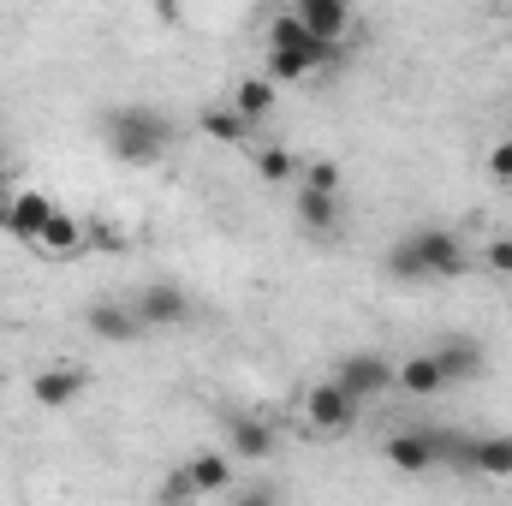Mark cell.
Here are the masks:
<instances>
[{"mask_svg": "<svg viewBox=\"0 0 512 506\" xmlns=\"http://www.w3.org/2000/svg\"><path fill=\"white\" fill-rule=\"evenodd\" d=\"M382 268L393 280H405V286H417V280H465L471 274V251L447 227H417V233L387 245Z\"/></svg>", "mask_w": 512, "mask_h": 506, "instance_id": "1", "label": "cell"}, {"mask_svg": "<svg viewBox=\"0 0 512 506\" xmlns=\"http://www.w3.org/2000/svg\"><path fill=\"white\" fill-rule=\"evenodd\" d=\"M173 120L161 114V108H149V102H126V108H114V114H102V143H108V155L114 161H126V167H155L167 149H173Z\"/></svg>", "mask_w": 512, "mask_h": 506, "instance_id": "2", "label": "cell"}, {"mask_svg": "<svg viewBox=\"0 0 512 506\" xmlns=\"http://www.w3.org/2000/svg\"><path fill=\"white\" fill-rule=\"evenodd\" d=\"M358 411H364V399H352L340 381L328 376V381H316L310 393H304V423L316 429V435H352V423H358Z\"/></svg>", "mask_w": 512, "mask_h": 506, "instance_id": "3", "label": "cell"}, {"mask_svg": "<svg viewBox=\"0 0 512 506\" xmlns=\"http://www.w3.org/2000/svg\"><path fill=\"white\" fill-rule=\"evenodd\" d=\"M54 209H60V203H54L48 191H36V185H18V191H6V197H0V233H6V239H24V245H36Z\"/></svg>", "mask_w": 512, "mask_h": 506, "instance_id": "4", "label": "cell"}, {"mask_svg": "<svg viewBox=\"0 0 512 506\" xmlns=\"http://www.w3.org/2000/svg\"><path fill=\"white\" fill-rule=\"evenodd\" d=\"M334 381H340L352 399H382V393H393V381H399V364L382 358V352H346V358L334 364Z\"/></svg>", "mask_w": 512, "mask_h": 506, "instance_id": "5", "label": "cell"}, {"mask_svg": "<svg viewBox=\"0 0 512 506\" xmlns=\"http://www.w3.org/2000/svg\"><path fill=\"white\" fill-rule=\"evenodd\" d=\"M131 310L143 328H179V322H191V292L173 280H149V286H137Z\"/></svg>", "mask_w": 512, "mask_h": 506, "instance_id": "6", "label": "cell"}, {"mask_svg": "<svg viewBox=\"0 0 512 506\" xmlns=\"http://www.w3.org/2000/svg\"><path fill=\"white\" fill-rule=\"evenodd\" d=\"M292 18H298L310 36L346 48V36H352V24H358V6H352V0H292Z\"/></svg>", "mask_w": 512, "mask_h": 506, "instance_id": "7", "label": "cell"}, {"mask_svg": "<svg viewBox=\"0 0 512 506\" xmlns=\"http://www.w3.org/2000/svg\"><path fill=\"white\" fill-rule=\"evenodd\" d=\"M84 328H90L102 346H131L137 334H149V328L137 322V310H131V304H120V298H96V304L84 310Z\"/></svg>", "mask_w": 512, "mask_h": 506, "instance_id": "8", "label": "cell"}, {"mask_svg": "<svg viewBox=\"0 0 512 506\" xmlns=\"http://www.w3.org/2000/svg\"><path fill=\"white\" fill-rule=\"evenodd\" d=\"M268 48H298V54H310V60H322V66H340V42H322V36H310V30L292 18V6L268 18Z\"/></svg>", "mask_w": 512, "mask_h": 506, "instance_id": "9", "label": "cell"}, {"mask_svg": "<svg viewBox=\"0 0 512 506\" xmlns=\"http://www.w3.org/2000/svg\"><path fill=\"white\" fill-rule=\"evenodd\" d=\"M298 227L304 233H316V239H328V233H340V221H346V203H340V191H316V185H298Z\"/></svg>", "mask_w": 512, "mask_h": 506, "instance_id": "10", "label": "cell"}, {"mask_svg": "<svg viewBox=\"0 0 512 506\" xmlns=\"http://www.w3.org/2000/svg\"><path fill=\"white\" fill-rule=\"evenodd\" d=\"M435 352V364H441V376H447V387H459V381H477L483 376V346L471 340V334H447L441 346H429Z\"/></svg>", "mask_w": 512, "mask_h": 506, "instance_id": "11", "label": "cell"}, {"mask_svg": "<svg viewBox=\"0 0 512 506\" xmlns=\"http://www.w3.org/2000/svg\"><path fill=\"white\" fill-rule=\"evenodd\" d=\"M30 399H36L42 411H72V405L84 399V376H78V370H66V364L36 370V381H30Z\"/></svg>", "mask_w": 512, "mask_h": 506, "instance_id": "12", "label": "cell"}, {"mask_svg": "<svg viewBox=\"0 0 512 506\" xmlns=\"http://www.w3.org/2000/svg\"><path fill=\"white\" fill-rule=\"evenodd\" d=\"M227 447L233 459H274V429L251 411H227Z\"/></svg>", "mask_w": 512, "mask_h": 506, "instance_id": "13", "label": "cell"}, {"mask_svg": "<svg viewBox=\"0 0 512 506\" xmlns=\"http://www.w3.org/2000/svg\"><path fill=\"white\" fill-rule=\"evenodd\" d=\"M84 245H90V221L66 215V209H54L48 227H42V239H36V251H48V256H84Z\"/></svg>", "mask_w": 512, "mask_h": 506, "instance_id": "14", "label": "cell"}, {"mask_svg": "<svg viewBox=\"0 0 512 506\" xmlns=\"http://www.w3.org/2000/svg\"><path fill=\"white\" fill-rule=\"evenodd\" d=\"M393 387L411 393V399H435V393H447V376H441L435 352H411V358H399V381Z\"/></svg>", "mask_w": 512, "mask_h": 506, "instance_id": "15", "label": "cell"}, {"mask_svg": "<svg viewBox=\"0 0 512 506\" xmlns=\"http://www.w3.org/2000/svg\"><path fill=\"white\" fill-rule=\"evenodd\" d=\"M382 459L393 471H405V477H423V471L435 465V441H429V429H423V435H393L382 447Z\"/></svg>", "mask_w": 512, "mask_h": 506, "instance_id": "16", "label": "cell"}, {"mask_svg": "<svg viewBox=\"0 0 512 506\" xmlns=\"http://www.w3.org/2000/svg\"><path fill=\"white\" fill-rule=\"evenodd\" d=\"M185 477H191L197 501H203V495H227V489H233V459H221V453H191V459H185Z\"/></svg>", "mask_w": 512, "mask_h": 506, "instance_id": "17", "label": "cell"}, {"mask_svg": "<svg viewBox=\"0 0 512 506\" xmlns=\"http://www.w3.org/2000/svg\"><path fill=\"white\" fill-rule=\"evenodd\" d=\"M471 477H512V435H477L471 441Z\"/></svg>", "mask_w": 512, "mask_h": 506, "instance_id": "18", "label": "cell"}, {"mask_svg": "<svg viewBox=\"0 0 512 506\" xmlns=\"http://www.w3.org/2000/svg\"><path fill=\"white\" fill-rule=\"evenodd\" d=\"M274 90H280V84H274L268 72H251V78H239V90H233V108H239V114L256 126V120H268V114H274Z\"/></svg>", "mask_w": 512, "mask_h": 506, "instance_id": "19", "label": "cell"}, {"mask_svg": "<svg viewBox=\"0 0 512 506\" xmlns=\"http://www.w3.org/2000/svg\"><path fill=\"white\" fill-rule=\"evenodd\" d=\"M262 72H268L274 84H304V78H316V72H328V66H322V60H310V54H298V48H268Z\"/></svg>", "mask_w": 512, "mask_h": 506, "instance_id": "20", "label": "cell"}, {"mask_svg": "<svg viewBox=\"0 0 512 506\" xmlns=\"http://www.w3.org/2000/svg\"><path fill=\"white\" fill-rule=\"evenodd\" d=\"M197 126L209 131L215 143H245V137H251V120H245L239 108H203V120H197Z\"/></svg>", "mask_w": 512, "mask_h": 506, "instance_id": "21", "label": "cell"}, {"mask_svg": "<svg viewBox=\"0 0 512 506\" xmlns=\"http://www.w3.org/2000/svg\"><path fill=\"white\" fill-rule=\"evenodd\" d=\"M256 179H262V185H286V179H298L292 149H256Z\"/></svg>", "mask_w": 512, "mask_h": 506, "instance_id": "22", "label": "cell"}, {"mask_svg": "<svg viewBox=\"0 0 512 506\" xmlns=\"http://www.w3.org/2000/svg\"><path fill=\"white\" fill-rule=\"evenodd\" d=\"M298 185H316V191H340L346 179H340V167H334V161H310V167H298Z\"/></svg>", "mask_w": 512, "mask_h": 506, "instance_id": "23", "label": "cell"}, {"mask_svg": "<svg viewBox=\"0 0 512 506\" xmlns=\"http://www.w3.org/2000/svg\"><path fill=\"white\" fill-rule=\"evenodd\" d=\"M483 268H489V274H507V280H512V239H489Z\"/></svg>", "mask_w": 512, "mask_h": 506, "instance_id": "24", "label": "cell"}, {"mask_svg": "<svg viewBox=\"0 0 512 506\" xmlns=\"http://www.w3.org/2000/svg\"><path fill=\"white\" fill-rule=\"evenodd\" d=\"M489 179H501V185H512V137H501V143L489 149Z\"/></svg>", "mask_w": 512, "mask_h": 506, "instance_id": "25", "label": "cell"}, {"mask_svg": "<svg viewBox=\"0 0 512 506\" xmlns=\"http://www.w3.org/2000/svg\"><path fill=\"white\" fill-rule=\"evenodd\" d=\"M161 501H197V489H191V477H185V465L161 483Z\"/></svg>", "mask_w": 512, "mask_h": 506, "instance_id": "26", "label": "cell"}, {"mask_svg": "<svg viewBox=\"0 0 512 506\" xmlns=\"http://www.w3.org/2000/svg\"><path fill=\"white\" fill-rule=\"evenodd\" d=\"M90 245H96V251H120L126 239H120V227H102V221H90Z\"/></svg>", "mask_w": 512, "mask_h": 506, "instance_id": "27", "label": "cell"}, {"mask_svg": "<svg viewBox=\"0 0 512 506\" xmlns=\"http://www.w3.org/2000/svg\"><path fill=\"white\" fill-rule=\"evenodd\" d=\"M149 6H155L161 24H179V18H185V0H149Z\"/></svg>", "mask_w": 512, "mask_h": 506, "instance_id": "28", "label": "cell"}, {"mask_svg": "<svg viewBox=\"0 0 512 506\" xmlns=\"http://www.w3.org/2000/svg\"><path fill=\"white\" fill-rule=\"evenodd\" d=\"M0 167H6V149H0Z\"/></svg>", "mask_w": 512, "mask_h": 506, "instance_id": "29", "label": "cell"}]
</instances>
